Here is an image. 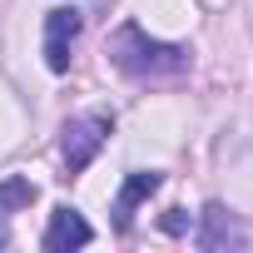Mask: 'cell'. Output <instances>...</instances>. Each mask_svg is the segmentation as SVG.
Returning <instances> with one entry per match:
<instances>
[{
    "instance_id": "1",
    "label": "cell",
    "mask_w": 253,
    "mask_h": 253,
    "mask_svg": "<svg viewBox=\"0 0 253 253\" xmlns=\"http://www.w3.org/2000/svg\"><path fill=\"white\" fill-rule=\"evenodd\" d=\"M109 60H114V70H124L129 80H169V75H184L189 70V50L184 45L149 40L134 20L109 35Z\"/></svg>"
},
{
    "instance_id": "2",
    "label": "cell",
    "mask_w": 253,
    "mask_h": 253,
    "mask_svg": "<svg viewBox=\"0 0 253 253\" xmlns=\"http://www.w3.org/2000/svg\"><path fill=\"white\" fill-rule=\"evenodd\" d=\"M109 129H114V119H109V114H80V119H70L65 129H60L65 169H70V174H84V169L94 164V154L104 149Z\"/></svg>"
},
{
    "instance_id": "3",
    "label": "cell",
    "mask_w": 253,
    "mask_h": 253,
    "mask_svg": "<svg viewBox=\"0 0 253 253\" xmlns=\"http://www.w3.org/2000/svg\"><path fill=\"white\" fill-rule=\"evenodd\" d=\"M80 10L75 5H55L50 15H45V65L55 70V75H65L70 70V50H75V40H80Z\"/></svg>"
},
{
    "instance_id": "4",
    "label": "cell",
    "mask_w": 253,
    "mask_h": 253,
    "mask_svg": "<svg viewBox=\"0 0 253 253\" xmlns=\"http://www.w3.org/2000/svg\"><path fill=\"white\" fill-rule=\"evenodd\" d=\"M159 184H164V174H154V169H134L129 179H124V189H119V199H114V228H119V233L134 223V209H139Z\"/></svg>"
},
{
    "instance_id": "5",
    "label": "cell",
    "mask_w": 253,
    "mask_h": 253,
    "mask_svg": "<svg viewBox=\"0 0 253 253\" xmlns=\"http://www.w3.org/2000/svg\"><path fill=\"white\" fill-rule=\"evenodd\" d=\"M248 238H243V228L233 223V213L223 209V204H209L204 209V228H199V248H209V253H223V248H243Z\"/></svg>"
},
{
    "instance_id": "6",
    "label": "cell",
    "mask_w": 253,
    "mask_h": 253,
    "mask_svg": "<svg viewBox=\"0 0 253 253\" xmlns=\"http://www.w3.org/2000/svg\"><path fill=\"white\" fill-rule=\"evenodd\" d=\"M89 238H94V228H89V223H84V218H80L70 204L50 213V228H45V248H50V253H65V248H84Z\"/></svg>"
},
{
    "instance_id": "7",
    "label": "cell",
    "mask_w": 253,
    "mask_h": 253,
    "mask_svg": "<svg viewBox=\"0 0 253 253\" xmlns=\"http://www.w3.org/2000/svg\"><path fill=\"white\" fill-rule=\"evenodd\" d=\"M30 204H35V184L30 179H20V174L15 179H0V213H5V218L15 209H30Z\"/></svg>"
},
{
    "instance_id": "8",
    "label": "cell",
    "mask_w": 253,
    "mask_h": 253,
    "mask_svg": "<svg viewBox=\"0 0 253 253\" xmlns=\"http://www.w3.org/2000/svg\"><path fill=\"white\" fill-rule=\"evenodd\" d=\"M164 228H169V233H184V228H189V213H184V209H169V213H164Z\"/></svg>"
}]
</instances>
